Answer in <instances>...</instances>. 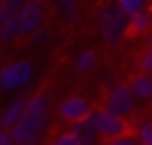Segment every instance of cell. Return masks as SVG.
I'll return each instance as SVG.
<instances>
[{
  "label": "cell",
  "instance_id": "cell-23",
  "mask_svg": "<svg viewBox=\"0 0 152 145\" xmlns=\"http://www.w3.org/2000/svg\"><path fill=\"white\" fill-rule=\"evenodd\" d=\"M78 2H83V5H97L100 0H78Z\"/></svg>",
  "mask_w": 152,
  "mask_h": 145
},
{
  "label": "cell",
  "instance_id": "cell-11",
  "mask_svg": "<svg viewBox=\"0 0 152 145\" xmlns=\"http://www.w3.org/2000/svg\"><path fill=\"white\" fill-rule=\"evenodd\" d=\"M152 29V7H145L142 12L131 17V31L138 36H147Z\"/></svg>",
  "mask_w": 152,
  "mask_h": 145
},
{
  "label": "cell",
  "instance_id": "cell-8",
  "mask_svg": "<svg viewBox=\"0 0 152 145\" xmlns=\"http://www.w3.org/2000/svg\"><path fill=\"white\" fill-rule=\"evenodd\" d=\"M45 17L48 14H45L43 0H28V5L21 10V19H24V26H26V38L45 26Z\"/></svg>",
  "mask_w": 152,
  "mask_h": 145
},
{
  "label": "cell",
  "instance_id": "cell-1",
  "mask_svg": "<svg viewBox=\"0 0 152 145\" xmlns=\"http://www.w3.org/2000/svg\"><path fill=\"white\" fill-rule=\"evenodd\" d=\"M131 31V17L116 5V0L100 2L95 10V33L104 45H121Z\"/></svg>",
  "mask_w": 152,
  "mask_h": 145
},
{
  "label": "cell",
  "instance_id": "cell-5",
  "mask_svg": "<svg viewBox=\"0 0 152 145\" xmlns=\"http://www.w3.org/2000/svg\"><path fill=\"white\" fill-rule=\"evenodd\" d=\"M90 119H93V124H95V128H97L100 138H104V140H114V138L128 135V128H131V124H128L126 119H121V116H114V114H109L104 107H100V109H93V112H90Z\"/></svg>",
  "mask_w": 152,
  "mask_h": 145
},
{
  "label": "cell",
  "instance_id": "cell-13",
  "mask_svg": "<svg viewBox=\"0 0 152 145\" xmlns=\"http://www.w3.org/2000/svg\"><path fill=\"white\" fill-rule=\"evenodd\" d=\"M52 5L57 7V12H59V17L64 19V21H76L78 19V14H81V7H78V0H52Z\"/></svg>",
  "mask_w": 152,
  "mask_h": 145
},
{
  "label": "cell",
  "instance_id": "cell-20",
  "mask_svg": "<svg viewBox=\"0 0 152 145\" xmlns=\"http://www.w3.org/2000/svg\"><path fill=\"white\" fill-rule=\"evenodd\" d=\"M104 145H140L135 135H121V138H114V140H104Z\"/></svg>",
  "mask_w": 152,
  "mask_h": 145
},
{
  "label": "cell",
  "instance_id": "cell-7",
  "mask_svg": "<svg viewBox=\"0 0 152 145\" xmlns=\"http://www.w3.org/2000/svg\"><path fill=\"white\" fill-rule=\"evenodd\" d=\"M26 107H28V97H21V95L10 97L7 105L0 109V131H12L21 121Z\"/></svg>",
  "mask_w": 152,
  "mask_h": 145
},
{
  "label": "cell",
  "instance_id": "cell-21",
  "mask_svg": "<svg viewBox=\"0 0 152 145\" xmlns=\"http://www.w3.org/2000/svg\"><path fill=\"white\" fill-rule=\"evenodd\" d=\"M0 145H17L10 135V131H0Z\"/></svg>",
  "mask_w": 152,
  "mask_h": 145
},
{
  "label": "cell",
  "instance_id": "cell-6",
  "mask_svg": "<svg viewBox=\"0 0 152 145\" xmlns=\"http://www.w3.org/2000/svg\"><path fill=\"white\" fill-rule=\"evenodd\" d=\"M90 112H93V107L83 95H69L57 105V116L62 121H66L69 126L81 121V119H86V116H90Z\"/></svg>",
  "mask_w": 152,
  "mask_h": 145
},
{
  "label": "cell",
  "instance_id": "cell-4",
  "mask_svg": "<svg viewBox=\"0 0 152 145\" xmlns=\"http://www.w3.org/2000/svg\"><path fill=\"white\" fill-rule=\"evenodd\" d=\"M102 107H104L109 114H114V116L128 119V116L135 112L138 100H135V95H133V90H131L128 83H119V86H112V88L107 90Z\"/></svg>",
  "mask_w": 152,
  "mask_h": 145
},
{
  "label": "cell",
  "instance_id": "cell-10",
  "mask_svg": "<svg viewBox=\"0 0 152 145\" xmlns=\"http://www.w3.org/2000/svg\"><path fill=\"white\" fill-rule=\"evenodd\" d=\"M128 86H131L138 102H150L152 100V76L150 74H135Z\"/></svg>",
  "mask_w": 152,
  "mask_h": 145
},
{
  "label": "cell",
  "instance_id": "cell-2",
  "mask_svg": "<svg viewBox=\"0 0 152 145\" xmlns=\"http://www.w3.org/2000/svg\"><path fill=\"white\" fill-rule=\"evenodd\" d=\"M50 124H52L50 112H40V109H28L26 107L21 121L10 131V135H12V140L17 145H40L43 138L50 131Z\"/></svg>",
  "mask_w": 152,
  "mask_h": 145
},
{
  "label": "cell",
  "instance_id": "cell-19",
  "mask_svg": "<svg viewBox=\"0 0 152 145\" xmlns=\"http://www.w3.org/2000/svg\"><path fill=\"white\" fill-rule=\"evenodd\" d=\"M138 67H140V74H150L152 76V45H147L138 59Z\"/></svg>",
  "mask_w": 152,
  "mask_h": 145
},
{
  "label": "cell",
  "instance_id": "cell-22",
  "mask_svg": "<svg viewBox=\"0 0 152 145\" xmlns=\"http://www.w3.org/2000/svg\"><path fill=\"white\" fill-rule=\"evenodd\" d=\"M145 43H147V45H152V29H150V33L145 36Z\"/></svg>",
  "mask_w": 152,
  "mask_h": 145
},
{
  "label": "cell",
  "instance_id": "cell-9",
  "mask_svg": "<svg viewBox=\"0 0 152 145\" xmlns=\"http://www.w3.org/2000/svg\"><path fill=\"white\" fill-rule=\"evenodd\" d=\"M69 128H71V131H74V135L81 140V145H97L100 133H97V128H95V124H93V119H90V116H86V119H81V121L71 124Z\"/></svg>",
  "mask_w": 152,
  "mask_h": 145
},
{
  "label": "cell",
  "instance_id": "cell-12",
  "mask_svg": "<svg viewBox=\"0 0 152 145\" xmlns=\"http://www.w3.org/2000/svg\"><path fill=\"white\" fill-rule=\"evenodd\" d=\"M28 5V0H0V26L21 14V10Z\"/></svg>",
  "mask_w": 152,
  "mask_h": 145
},
{
  "label": "cell",
  "instance_id": "cell-15",
  "mask_svg": "<svg viewBox=\"0 0 152 145\" xmlns=\"http://www.w3.org/2000/svg\"><path fill=\"white\" fill-rule=\"evenodd\" d=\"M133 131L140 145H152V119H138Z\"/></svg>",
  "mask_w": 152,
  "mask_h": 145
},
{
  "label": "cell",
  "instance_id": "cell-16",
  "mask_svg": "<svg viewBox=\"0 0 152 145\" xmlns=\"http://www.w3.org/2000/svg\"><path fill=\"white\" fill-rule=\"evenodd\" d=\"M147 2H150V0H116V5H119L128 17H133V14L142 12V10L147 7Z\"/></svg>",
  "mask_w": 152,
  "mask_h": 145
},
{
  "label": "cell",
  "instance_id": "cell-17",
  "mask_svg": "<svg viewBox=\"0 0 152 145\" xmlns=\"http://www.w3.org/2000/svg\"><path fill=\"white\" fill-rule=\"evenodd\" d=\"M50 145H81V140L74 135L71 128H66V131H59L57 135H52Z\"/></svg>",
  "mask_w": 152,
  "mask_h": 145
},
{
  "label": "cell",
  "instance_id": "cell-14",
  "mask_svg": "<svg viewBox=\"0 0 152 145\" xmlns=\"http://www.w3.org/2000/svg\"><path fill=\"white\" fill-rule=\"evenodd\" d=\"M97 67V55L93 52V50H81L78 55H76V59H74V69L78 71V74H88V71H93Z\"/></svg>",
  "mask_w": 152,
  "mask_h": 145
},
{
  "label": "cell",
  "instance_id": "cell-18",
  "mask_svg": "<svg viewBox=\"0 0 152 145\" xmlns=\"http://www.w3.org/2000/svg\"><path fill=\"white\" fill-rule=\"evenodd\" d=\"M50 38H52V36H50V31L43 26V29H38L36 33H31V36H28V45H31V48H43V45H48V43H50Z\"/></svg>",
  "mask_w": 152,
  "mask_h": 145
},
{
  "label": "cell",
  "instance_id": "cell-3",
  "mask_svg": "<svg viewBox=\"0 0 152 145\" xmlns=\"http://www.w3.org/2000/svg\"><path fill=\"white\" fill-rule=\"evenodd\" d=\"M36 76V67L31 59L19 57V59H10L0 67V95H14L26 90L33 83Z\"/></svg>",
  "mask_w": 152,
  "mask_h": 145
}]
</instances>
